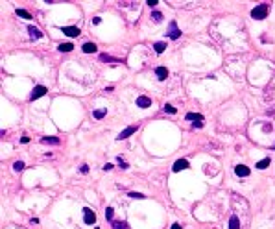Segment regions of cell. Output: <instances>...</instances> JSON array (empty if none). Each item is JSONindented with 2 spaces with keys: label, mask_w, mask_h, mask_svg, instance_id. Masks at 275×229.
<instances>
[{
  "label": "cell",
  "mask_w": 275,
  "mask_h": 229,
  "mask_svg": "<svg viewBox=\"0 0 275 229\" xmlns=\"http://www.w3.org/2000/svg\"><path fill=\"white\" fill-rule=\"evenodd\" d=\"M235 174H236L238 177H247V176L251 174V170H249L246 165H236V166H235Z\"/></svg>",
  "instance_id": "obj_8"
},
{
  "label": "cell",
  "mask_w": 275,
  "mask_h": 229,
  "mask_svg": "<svg viewBox=\"0 0 275 229\" xmlns=\"http://www.w3.org/2000/svg\"><path fill=\"white\" fill-rule=\"evenodd\" d=\"M107 114V107H104V109H96V111H93V117L96 118V120H102L104 117Z\"/></svg>",
  "instance_id": "obj_17"
},
{
  "label": "cell",
  "mask_w": 275,
  "mask_h": 229,
  "mask_svg": "<svg viewBox=\"0 0 275 229\" xmlns=\"http://www.w3.org/2000/svg\"><path fill=\"white\" fill-rule=\"evenodd\" d=\"M151 105V98H148V96H139L137 98V107H141V109H146V107H150Z\"/></svg>",
  "instance_id": "obj_9"
},
{
  "label": "cell",
  "mask_w": 275,
  "mask_h": 229,
  "mask_svg": "<svg viewBox=\"0 0 275 229\" xmlns=\"http://www.w3.org/2000/svg\"><path fill=\"white\" fill-rule=\"evenodd\" d=\"M270 163H271V159H270V157H264L262 161H259L255 166H257L259 170H264V168H268V166H270Z\"/></svg>",
  "instance_id": "obj_18"
},
{
  "label": "cell",
  "mask_w": 275,
  "mask_h": 229,
  "mask_svg": "<svg viewBox=\"0 0 275 229\" xmlns=\"http://www.w3.org/2000/svg\"><path fill=\"white\" fill-rule=\"evenodd\" d=\"M83 222H85L87 225H94V224H96V213H94L93 209L85 207V209H83Z\"/></svg>",
  "instance_id": "obj_3"
},
{
  "label": "cell",
  "mask_w": 275,
  "mask_h": 229,
  "mask_svg": "<svg viewBox=\"0 0 275 229\" xmlns=\"http://www.w3.org/2000/svg\"><path fill=\"white\" fill-rule=\"evenodd\" d=\"M146 4H148L150 8H155V6H157L159 2H157V0H148V2H146Z\"/></svg>",
  "instance_id": "obj_29"
},
{
  "label": "cell",
  "mask_w": 275,
  "mask_h": 229,
  "mask_svg": "<svg viewBox=\"0 0 275 229\" xmlns=\"http://www.w3.org/2000/svg\"><path fill=\"white\" fill-rule=\"evenodd\" d=\"M268 9H270L268 4H259V6H255L253 9H251V17H253L255 20H262V19H266Z\"/></svg>",
  "instance_id": "obj_1"
},
{
  "label": "cell",
  "mask_w": 275,
  "mask_h": 229,
  "mask_svg": "<svg viewBox=\"0 0 275 229\" xmlns=\"http://www.w3.org/2000/svg\"><path fill=\"white\" fill-rule=\"evenodd\" d=\"M41 142H42V144H52V146H57V144L61 142V139H59V137H42Z\"/></svg>",
  "instance_id": "obj_11"
},
{
  "label": "cell",
  "mask_w": 275,
  "mask_h": 229,
  "mask_svg": "<svg viewBox=\"0 0 275 229\" xmlns=\"http://www.w3.org/2000/svg\"><path fill=\"white\" fill-rule=\"evenodd\" d=\"M170 229H183V225H181V224H177V222H175V224H172V227H170Z\"/></svg>",
  "instance_id": "obj_32"
},
{
  "label": "cell",
  "mask_w": 275,
  "mask_h": 229,
  "mask_svg": "<svg viewBox=\"0 0 275 229\" xmlns=\"http://www.w3.org/2000/svg\"><path fill=\"white\" fill-rule=\"evenodd\" d=\"M187 120H196V122H201L203 120V117L199 113H187V117H185Z\"/></svg>",
  "instance_id": "obj_20"
},
{
  "label": "cell",
  "mask_w": 275,
  "mask_h": 229,
  "mask_svg": "<svg viewBox=\"0 0 275 229\" xmlns=\"http://www.w3.org/2000/svg\"><path fill=\"white\" fill-rule=\"evenodd\" d=\"M163 109H165L166 113H170V114H175V107H174V105H170V104H165V105H163Z\"/></svg>",
  "instance_id": "obj_27"
},
{
  "label": "cell",
  "mask_w": 275,
  "mask_h": 229,
  "mask_svg": "<svg viewBox=\"0 0 275 229\" xmlns=\"http://www.w3.org/2000/svg\"><path fill=\"white\" fill-rule=\"evenodd\" d=\"M61 32L66 35V37H78L81 32H80V28H76V26H61Z\"/></svg>",
  "instance_id": "obj_6"
},
{
  "label": "cell",
  "mask_w": 275,
  "mask_h": 229,
  "mask_svg": "<svg viewBox=\"0 0 275 229\" xmlns=\"http://www.w3.org/2000/svg\"><path fill=\"white\" fill-rule=\"evenodd\" d=\"M113 229H129L126 222H113Z\"/></svg>",
  "instance_id": "obj_21"
},
{
  "label": "cell",
  "mask_w": 275,
  "mask_h": 229,
  "mask_svg": "<svg viewBox=\"0 0 275 229\" xmlns=\"http://www.w3.org/2000/svg\"><path fill=\"white\" fill-rule=\"evenodd\" d=\"M20 142H22V144H26V142H30V139H28V137H22Z\"/></svg>",
  "instance_id": "obj_34"
},
{
  "label": "cell",
  "mask_w": 275,
  "mask_h": 229,
  "mask_svg": "<svg viewBox=\"0 0 275 229\" xmlns=\"http://www.w3.org/2000/svg\"><path fill=\"white\" fill-rule=\"evenodd\" d=\"M81 50H83L85 54H94V52L98 50V46H96L94 43H85L83 46H81Z\"/></svg>",
  "instance_id": "obj_12"
},
{
  "label": "cell",
  "mask_w": 275,
  "mask_h": 229,
  "mask_svg": "<svg viewBox=\"0 0 275 229\" xmlns=\"http://www.w3.org/2000/svg\"><path fill=\"white\" fill-rule=\"evenodd\" d=\"M57 50L59 52H70V50H74V44L72 43H61L57 46Z\"/></svg>",
  "instance_id": "obj_16"
},
{
  "label": "cell",
  "mask_w": 275,
  "mask_h": 229,
  "mask_svg": "<svg viewBox=\"0 0 275 229\" xmlns=\"http://www.w3.org/2000/svg\"><path fill=\"white\" fill-rule=\"evenodd\" d=\"M46 93H48V89L44 87V85H37V87H33V91H32V94H30V100L33 102V100H37V98L44 96Z\"/></svg>",
  "instance_id": "obj_5"
},
{
  "label": "cell",
  "mask_w": 275,
  "mask_h": 229,
  "mask_svg": "<svg viewBox=\"0 0 275 229\" xmlns=\"http://www.w3.org/2000/svg\"><path fill=\"white\" fill-rule=\"evenodd\" d=\"M229 229H240V220H238L236 214H233L229 218Z\"/></svg>",
  "instance_id": "obj_15"
},
{
  "label": "cell",
  "mask_w": 275,
  "mask_h": 229,
  "mask_svg": "<svg viewBox=\"0 0 275 229\" xmlns=\"http://www.w3.org/2000/svg\"><path fill=\"white\" fill-rule=\"evenodd\" d=\"M153 48H155V52H157V54H163V52L166 50V43L159 41V43H155V44H153Z\"/></svg>",
  "instance_id": "obj_19"
},
{
  "label": "cell",
  "mask_w": 275,
  "mask_h": 229,
  "mask_svg": "<svg viewBox=\"0 0 275 229\" xmlns=\"http://www.w3.org/2000/svg\"><path fill=\"white\" fill-rule=\"evenodd\" d=\"M102 168H104V170H105V172H107V170H111V168H113V165H111V163H105V165H104V166H102Z\"/></svg>",
  "instance_id": "obj_30"
},
{
  "label": "cell",
  "mask_w": 275,
  "mask_h": 229,
  "mask_svg": "<svg viewBox=\"0 0 275 229\" xmlns=\"http://www.w3.org/2000/svg\"><path fill=\"white\" fill-rule=\"evenodd\" d=\"M100 61H104V63H122L120 59L113 57V56H109V54H100Z\"/></svg>",
  "instance_id": "obj_14"
},
{
  "label": "cell",
  "mask_w": 275,
  "mask_h": 229,
  "mask_svg": "<svg viewBox=\"0 0 275 229\" xmlns=\"http://www.w3.org/2000/svg\"><path fill=\"white\" fill-rule=\"evenodd\" d=\"M155 76L161 80V81L166 80V78H168V68H166V67H157V68H155Z\"/></svg>",
  "instance_id": "obj_10"
},
{
  "label": "cell",
  "mask_w": 275,
  "mask_h": 229,
  "mask_svg": "<svg viewBox=\"0 0 275 229\" xmlns=\"http://www.w3.org/2000/svg\"><path fill=\"white\" fill-rule=\"evenodd\" d=\"M80 170H81V174H87V172H89V166H87V165H81Z\"/></svg>",
  "instance_id": "obj_31"
},
{
  "label": "cell",
  "mask_w": 275,
  "mask_h": 229,
  "mask_svg": "<svg viewBox=\"0 0 275 229\" xmlns=\"http://www.w3.org/2000/svg\"><path fill=\"white\" fill-rule=\"evenodd\" d=\"M127 196H129V198H133V200H144V198H146V196H144V194H141V192H129Z\"/></svg>",
  "instance_id": "obj_26"
},
{
  "label": "cell",
  "mask_w": 275,
  "mask_h": 229,
  "mask_svg": "<svg viewBox=\"0 0 275 229\" xmlns=\"http://www.w3.org/2000/svg\"><path fill=\"white\" fill-rule=\"evenodd\" d=\"M137 129H139V124H133V126H127L126 129H122L120 133H118V137H117V141H124V139H127V137H131Z\"/></svg>",
  "instance_id": "obj_4"
},
{
  "label": "cell",
  "mask_w": 275,
  "mask_h": 229,
  "mask_svg": "<svg viewBox=\"0 0 275 229\" xmlns=\"http://www.w3.org/2000/svg\"><path fill=\"white\" fill-rule=\"evenodd\" d=\"M118 163H120V168H124V170H127V168H129V165H127L126 161H122V157H118Z\"/></svg>",
  "instance_id": "obj_28"
},
{
  "label": "cell",
  "mask_w": 275,
  "mask_h": 229,
  "mask_svg": "<svg viewBox=\"0 0 275 229\" xmlns=\"http://www.w3.org/2000/svg\"><path fill=\"white\" fill-rule=\"evenodd\" d=\"M194 128H203V122H194Z\"/></svg>",
  "instance_id": "obj_35"
},
{
  "label": "cell",
  "mask_w": 275,
  "mask_h": 229,
  "mask_svg": "<svg viewBox=\"0 0 275 229\" xmlns=\"http://www.w3.org/2000/svg\"><path fill=\"white\" fill-rule=\"evenodd\" d=\"M273 150H275V144H273Z\"/></svg>",
  "instance_id": "obj_36"
},
{
  "label": "cell",
  "mask_w": 275,
  "mask_h": 229,
  "mask_svg": "<svg viewBox=\"0 0 275 229\" xmlns=\"http://www.w3.org/2000/svg\"><path fill=\"white\" fill-rule=\"evenodd\" d=\"M190 165H188V161L187 159H177V161L174 163V166H172V170L174 172H181V170H187Z\"/></svg>",
  "instance_id": "obj_7"
},
{
  "label": "cell",
  "mask_w": 275,
  "mask_h": 229,
  "mask_svg": "<svg viewBox=\"0 0 275 229\" xmlns=\"http://www.w3.org/2000/svg\"><path fill=\"white\" fill-rule=\"evenodd\" d=\"M24 166H26V165L22 163V161H15V163H13V170H15V172H20V170H24Z\"/></svg>",
  "instance_id": "obj_23"
},
{
  "label": "cell",
  "mask_w": 275,
  "mask_h": 229,
  "mask_svg": "<svg viewBox=\"0 0 275 229\" xmlns=\"http://www.w3.org/2000/svg\"><path fill=\"white\" fill-rule=\"evenodd\" d=\"M100 22H102L100 17H94V19H93V24H100Z\"/></svg>",
  "instance_id": "obj_33"
},
{
  "label": "cell",
  "mask_w": 275,
  "mask_h": 229,
  "mask_svg": "<svg viewBox=\"0 0 275 229\" xmlns=\"http://www.w3.org/2000/svg\"><path fill=\"white\" fill-rule=\"evenodd\" d=\"M168 37L172 41H177L181 37V30L177 28V22L175 20H170V24H168Z\"/></svg>",
  "instance_id": "obj_2"
},
{
  "label": "cell",
  "mask_w": 275,
  "mask_h": 229,
  "mask_svg": "<svg viewBox=\"0 0 275 229\" xmlns=\"http://www.w3.org/2000/svg\"><path fill=\"white\" fill-rule=\"evenodd\" d=\"M17 15H19V17H22V19H32V15H30L26 9H17Z\"/></svg>",
  "instance_id": "obj_25"
},
{
  "label": "cell",
  "mask_w": 275,
  "mask_h": 229,
  "mask_svg": "<svg viewBox=\"0 0 275 229\" xmlns=\"http://www.w3.org/2000/svg\"><path fill=\"white\" fill-rule=\"evenodd\" d=\"M151 19H153V22H161L163 20V13L161 11H151Z\"/></svg>",
  "instance_id": "obj_22"
},
{
  "label": "cell",
  "mask_w": 275,
  "mask_h": 229,
  "mask_svg": "<svg viewBox=\"0 0 275 229\" xmlns=\"http://www.w3.org/2000/svg\"><path fill=\"white\" fill-rule=\"evenodd\" d=\"M28 33H30V37H32V39H41V37H42L41 30H39V28H35V26H28Z\"/></svg>",
  "instance_id": "obj_13"
},
{
  "label": "cell",
  "mask_w": 275,
  "mask_h": 229,
  "mask_svg": "<svg viewBox=\"0 0 275 229\" xmlns=\"http://www.w3.org/2000/svg\"><path fill=\"white\" fill-rule=\"evenodd\" d=\"M113 214H114V209H113V207H107V209H105V220L111 222V220H113Z\"/></svg>",
  "instance_id": "obj_24"
}]
</instances>
